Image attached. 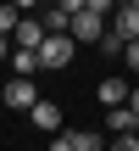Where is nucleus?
Here are the masks:
<instances>
[{
  "mask_svg": "<svg viewBox=\"0 0 139 151\" xmlns=\"http://www.w3.org/2000/svg\"><path fill=\"white\" fill-rule=\"evenodd\" d=\"M72 50H78V39H72V28H61V34H45V45H39V56H45V67H67V62H72Z\"/></svg>",
  "mask_w": 139,
  "mask_h": 151,
  "instance_id": "1",
  "label": "nucleus"
},
{
  "mask_svg": "<svg viewBox=\"0 0 139 151\" xmlns=\"http://www.w3.org/2000/svg\"><path fill=\"white\" fill-rule=\"evenodd\" d=\"M100 34H106V17L89 11V6H78V11H72V39H78V45H100Z\"/></svg>",
  "mask_w": 139,
  "mask_h": 151,
  "instance_id": "2",
  "label": "nucleus"
},
{
  "mask_svg": "<svg viewBox=\"0 0 139 151\" xmlns=\"http://www.w3.org/2000/svg\"><path fill=\"white\" fill-rule=\"evenodd\" d=\"M106 28L123 34V39H139V6H134V0H117L111 17H106Z\"/></svg>",
  "mask_w": 139,
  "mask_h": 151,
  "instance_id": "3",
  "label": "nucleus"
},
{
  "mask_svg": "<svg viewBox=\"0 0 139 151\" xmlns=\"http://www.w3.org/2000/svg\"><path fill=\"white\" fill-rule=\"evenodd\" d=\"M56 151H100L106 146V134H89V129H56Z\"/></svg>",
  "mask_w": 139,
  "mask_h": 151,
  "instance_id": "4",
  "label": "nucleus"
},
{
  "mask_svg": "<svg viewBox=\"0 0 139 151\" xmlns=\"http://www.w3.org/2000/svg\"><path fill=\"white\" fill-rule=\"evenodd\" d=\"M33 101H39V90H33V73H11V84H6V106L28 112Z\"/></svg>",
  "mask_w": 139,
  "mask_h": 151,
  "instance_id": "5",
  "label": "nucleus"
},
{
  "mask_svg": "<svg viewBox=\"0 0 139 151\" xmlns=\"http://www.w3.org/2000/svg\"><path fill=\"white\" fill-rule=\"evenodd\" d=\"M6 62H11V73H39V67H45L39 45H11V56H6Z\"/></svg>",
  "mask_w": 139,
  "mask_h": 151,
  "instance_id": "6",
  "label": "nucleus"
},
{
  "mask_svg": "<svg viewBox=\"0 0 139 151\" xmlns=\"http://www.w3.org/2000/svg\"><path fill=\"white\" fill-rule=\"evenodd\" d=\"M28 118H33V129H45V134H56V129H61V106H56V101H33V106H28Z\"/></svg>",
  "mask_w": 139,
  "mask_h": 151,
  "instance_id": "7",
  "label": "nucleus"
},
{
  "mask_svg": "<svg viewBox=\"0 0 139 151\" xmlns=\"http://www.w3.org/2000/svg\"><path fill=\"white\" fill-rule=\"evenodd\" d=\"M45 34H50V28H45V17H22V22H17V34H11V45H45Z\"/></svg>",
  "mask_w": 139,
  "mask_h": 151,
  "instance_id": "8",
  "label": "nucleus"
},
{
  "mask_svg": "<svg viewBox=\"0 0 139 151\" xmlns=\"http://www.w3.org/2000/svg\"><path fill=\"white\" fill-rule=\"evenodd\" d=\"M106 129H111V134H123V129H139V112L128 106V101H117V106H106Z\"/></svg>",
  "mask_w": 139,
  "mask_h": 151,
  "instance_id": "9",
  "label": "nucleus"
},
{
  "mask_svg": "<svg viewBox=\"0 0 139 151\" xmlns=\"http://www.w3.org/2000/svg\"><path fill=\"white\" fill-rule=\"evenodd\" d=\"M95 95H100L106 106H117V101H128V95H134V84H128V78H100V84H95Z\"/></svg>",
  "mask_w": 139,
  "mask_h": 151,
  "instance_id": "10",
  "label": "nucleus"
},
{
  "mask_svg": "<svg viewBox=\"0 0 139 151\" xmlns=\"http://www.w3.org/2000/svg\"><path fill=\"white\" fill-rule=\"evenodd\" d=\"M17 22H22V0H0V28L17 34Z\"/></svg>",
  "mask_w": 139,
  "mask_h": 151,
  "instance_id": "11",
  "label": "nucleus"
},
{
  "mask_svg": "<svg viewBox=\"0 0 139 151\" xmlns=\"http://www.w3.org/2000/svg\"><path fill=\"white\" fill-rule=\"evenodd\" d=\"M123 62H128V67L139 73V39H128V45H123Z\"/></svg>",
  "mask_w": 139,
  "mask_h": 151,
  "instance_id": "12",
  "label": "nucleus"
},
{
  "mask_svg": "<svg viewBox=\"0 0 139 151\" xmlns=\"http://www.w3.org/2000/svg\"><path fill=\"white\" fill-rule=\"evenodd\" d=\"M84 6H89V11H100V17H111V6H117V0H84Z\"/></svg>",
  "mask_w": 139,
  "mask_h": 151,
  "instance_id": "13",
  "label": "nucleus"
},
{
  "mask_svg": "<svg viewBox=\"0 0 139 151\" xmlns=\"http://www.w3.org/2000/svg\"><path fill=\"white\" fill-rule=\"evenodd\" d=\"M0 56H11V34L6 28H0Z\"/></svg>",
  "mask_w": 139,
  "mask_h": 151,
  "instance_id": "14",
  "label": "nucleus"
},
{
  "mask_svg": "<svg viewBox=\"0 0 139 151\" xmlns=\"http://www.w3.org/2000/svg\"><path fill=\"white\" fill-rule=\"evenodd\" d=\"M128 106H134V112H139V90H134V95H128Z\"/></svg>",
  "mask_w": 139,
  "mask_h": 151,
  "instance_id": "15",
  "label": "nucleus"
},
{
  "mask_svg": "<svg viewBox=\"0 0 139 151\" xmlns=\"http://www.w3.org/2000/svg\"><path fill=\"white\" fill-rule=\"evenodd\" d=\"M67 6H72V11H78V6H84V0H67Z\"/></svg>",
  "mask_w": 139,
  "mask_h": 151,
  "instance_id": "16",
  "label": "nucleus"
}]
</instances>
